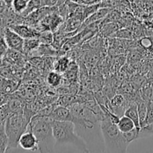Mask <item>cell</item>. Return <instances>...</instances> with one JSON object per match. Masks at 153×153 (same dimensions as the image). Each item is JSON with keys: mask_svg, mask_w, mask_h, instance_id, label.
<instances>
[{"mask_svg": "<svg viewBox=\"0 0 153 153\" xmlns=\"http://www.w3.org/2000/svg\"><path fill=\"white\" fill-rule=\"evenodd\" d=\"M52 134L55 140L54 150L61 146H71L79 152H89L85 140L78 134L71 121H52Z\"/></svg>", "mask_w": 153, "mask_h": 153, "instance_id": "6da1fadb", "label": "cell"}, {"mask_svg": "<svg viewBox=\"0 0 153 153\" xmlns=\"http://www.w3.org/2000/svg\"><path fill=\"white\" fill-rule=\"evenodd\" d=\"M100 134L103 137L104 149L108 153H125L130 143L127 141L122 132L119 131L117 124L112 122L103 112L100 120Z\"/></svg>", "mask_w": 153, "mask_h": 153, "instance_id": "7a4b0ae2", "label": "cell"}, {"mask_svg": "<svg viewBox=\"0 0 153 153\" xmlns=\"http://www.w3.org/2000/svg\"><path fill=\"white\" fill-rule=\"evenodd\" d=\"M52 121L50 117L39 114L30 120L26 129L32 131L38 143V152H53L55 140L52 134Z\"/></svg>", "mask_w": 153, "mask_h": 153, "instance_id": "3957f363", "label": "cell"}, {"mask_svg": "<svg viewBox=\"0 0 153 153\" xmlns=\"http://www.w3.org/2000/svg\"><path fill=\"white\" fill-rule=\"evenodd\" d=\"M25 108L22 112L12 113L4 120L6 134L8 137V151L18 147V141L20 136L26 130L27 126L32 117Z\"/></svg>", "mask_w": 153, "mask_h": 153, "instance_id": "277c9868", "label": "cell"}, {"mask_svg": "<svg viewBox=\"0 0 153 153\" xmlns=\"http://www.w3.org/2000/svg\"><path fill=\"white\" fill-rule=\"evenodd\" d=\"M3 37L9 49L20 53H23L24 39L19 34L14 32L9 27H4L3 30Z\"/></svg>", "mask_w": 153, "mask_h": 153, "instance_id": "5b68a950", "label": "cell"}, {"mask_svg": "<svg viewBox=\"0 0 153 153\" xmlns=\"http://www.w3.org/2000/svg\"><path fill=\"white\" fill-rule=\"evenodd\" d=\"M18 146L22 149L31 152H38V143L32 131L26 129L25 132L20 136L18 141Z\"/></svg>", "mask_w": 153, "mask_h": 153, "instance_id": "8992f818", "label": "cell"}, {"mask_svg": "<svg viewBox=\"0 0 153 153\" xmlns=\"http://www.w3.org/2000/svg\"><path fill=\"white\" fill-rule=\"evenodd\" d=\"M9 28L13 30L17 34H19L24 40L32 38H38L40 33L34 26H29V25H27L26 24L12 25H10Z\"/></svg>", "mask_w": 153, "mask_h": 153, "instance_id": "52a82bcc", "label": "cell"}, {"mask_svg": "<svg viewBox=\"0 0 153 153\" xmlns=\"http://www.w3.org/2000/svg\"><path fill=\"white\" fill-rule=\"evenodd\" d=\"M50 117L53 120L71 121L73 120V114L70 109L64 106H58L52 110L49 114Z\"/></svg>", "mask_w": 153, "mask_h": 153, "instance_id": "ba28073f", "label": "cell"}, {"mask_svg": "<svg viewBox=\"0 0 153 153\" xmlns=\"http://www.w3.org/2000/svg\"><path fill=\"white\" fill-rule=\"evenodd\" d=\"M124 116H127L130 119L133 120L135 126L137 128H140V120H139V116H138L137 112V104L136 102H130V105L128 104L127 108H126L125 111L124 113Z\"/></svg>", "mask_w": 153, "mask_h": 153, "instance_id": "9c48e42d", "label": "cell"}, {"mask_svg": "<svg viewBox=\"0 0 153 153\" xmlns=\"http://www.w3.org/2000/svg\"><path fill=\"white\" fill-rule=\"evenodd\" d=\"M117 127L119 131L122 133L128 132V131L133 130L134 128H136L133 120L124 115L119 117L118 123H117Z\"/></svg>", "mask_w": 153, "mask_h": 153, "instance_id": "30bf717a", "label": "cell"}, {"mask_svg": "<svg viewBox=\"0 0 153 153\" xmlns=\"http://www.w3.org/2000/svg\"><path fill=\"white\" fill-rule=\"evenodd\" d=\"M46 6V0H29L28 1V4L26 8V10L21 13V16L26 17L28 14H29L31 12L40 8L42 7Z\"/></svg>", "mask_w": 153, "mask_h": 153, "instance_id": "8fae6325", "label": "cell"}, {"mask_svg": "<svg viewBox=\"0 0 153 153\" xmlns=\"http://www.w3.org/2000/svg\"><path fill=\"white\" fill-rule=\"evenodd\" d=\"M8 147V137L6 134L4 120L0 123V153L7 152Z\"/></svg>", "mask_w": 153, "mask_h": 153, "instance_id": "7c38bea8", "label": "cell"}, {"mask_svg": "<svg viewBox=\"0 0 153 153\" xmlns=\"http://www.w3.org/2000/svg\"><path fill=\"white\" fill-rule=\"evenodd\" d=\"M40 43L38 38H32L24 40L23 43V53L28 55L32 53L40 46Z\"/></svg>", "mask_w": 153, "mask_h": 153, "instance_id": "4fadbf2b", "label": "cell"}, {"mask_svg": "<svg viewBox=\"0 0 153 153\" xmlns=\"http://www.w3.org/2000/svg\"><path fill=\"white\" fill-rule=\"evenodd\" d=\"M7 105L8 106L11 114L20 113V112H22L24 110V107L22 101L20 100H19V99L15 98V97H11L10 96Z\"/></svg>", "mask_w": 153, "mask_h": 153, "instance_id": "5bb4252c", "label": "cell"}, {"mask_svg": "<svg viewBox=\"0 0 153 153\" xmlns=\"http://www.w3.org/2000/svg\"><path fill=\"white\" fill-rule=\"evenodd\" d=\"M136 104H137V112L138 116H139L140 126L141 128L143 126L146 117L147 104H148V102L145 101V100H143L142 99L140 101L136 102Z\"/></svg>", "mask_w": 153, "mask_h": 153, "instance_id": "9a60e30c", "label": "cell"}, {"mask_svg": "<svg viewBox=\"0 0 153 153\" xmlns=\"http://www.w3.org/2000/svg\"><path fill=\"white\" fill-rule=\"evenodd\" d=\"M46 82L50 86L56 88V87L59 86L62 82L61 75L56 71L50 72L46 76Z\"/></svg>", "mask_w": 153, "mask_h": 153, "instance_id": "2e32d148", "label": "cell"}, {"mask_svg": "<svg viewBox=\"0 0 153 153\" xmlns=\"http://www.w3.org/2000/svg\"><path fill=\"white\" fill-rule=\"evenodd\" d=\"M69 64H70V62H69L68 58L66 57H62L56 62L54 68H55L56 71L58 73H63L67 70L69 67Z\"/></svg>", "mask_w": 153, "mask_h": 153, "instance_id": "e0dca14e", "label": "cell"}, {"mask_svg": "<svg viewBox=\"0 0 153 153\" xmlns=\"http://www.w3.org/2000/svg\"><path fill=\"white\" fill-rule=\"evenodd\" d=\"M28 4L27 0H13L11 3V8L16 13L21 14L26 10Z\"/></svg>", "mask_w": 153, "mask_h": 153, "instance_id": "ac0fdd59", "label": "cell"}, {"mask_svg": "<svg viewBox=\"0 0 153 153\" xmlns=\"http://www.w3.org/2000/svg\"><path fill=\"white\" fill-rule=\"evenodd\" d=\"M38 40L40 43L50 45L53 42V34L51 31H44L40 33Z\"/></svg>", "mask_w": 153, "mask_h": 153, "instance_id": "d6986e66", "label": "cell"}, {"mask_svg": "<svg viewBox=\"0 0 153 153\" xmlns=\"http://www.w3.org/2000/svg\"><path fill=\"white\" fill-rule=\"evenodd\" d=\"M153 123V100L148 102L147 104V113H146V117L145 122H144L143 126L142 127L148 125L150 123ZM141 127V128H142Z\"/></svg>", "mask_w": 153, "mask_h": 153, "instance_id": "ffe728a7", "label": "cell"}, {"mask_svg": "<svg viewBox=\"0 0 153 153\" xmlns=\"http://www.w3.org/2000/svg\"><path fill=\"white\" fill-rule=\"evenodd\" d=\"M151 135H153V123L140 128L139 131L138 138L146 137Z\"/></svg>", "mask_w": 153, "mask_h": 153, "instance_id": "44dd1931", "label": "cell"}, {"mask_svg": "<svg viewBox=\"0 0 153 153\" xmlns=\"http://www.w3.org/2000/svg\"><path fill=\"white\" fill-rule=\"evenodd\" d=\"M8 46L7 43H6L5 40H4V37L2 36L0 37V60L3 58L8 53Z\"/></svg>", "mask_w": 153, "mask_h": 153, "instance_id": "7402d4cb", "label": "cell"}, {"mask_svg": "<svg viewBox=\"0 0 153 153\" xmlns=\"http://www.w3.org/2000/svg\"><path fill=\"white\" fill-rule=\"evenodd\" d=\"M9 99H10V95H8V94L0 92V106L7 104Z\"/></svg>", "mask_w": 153, "mask_h": 153, "instance_id": "603a6c76", "label": "cell"}, {"mask_svg": "<svg viewBox=\"0 0 153 153\" xmlns=\"http://www.w3.org/2000/svg\"><path fill=\"white\" fill-rule=\"evenodd\" d=\"M85 1L86 5H89V4H100L101 3V0H83Z\"/></svg>", "mask_w": 153, "mask_h": 153, "instance_id": "cb8c5ba5", "label": "cell"}, {"mask_svg": "<svg viewBox=\"0 0 153 153\" xmlns=\"http://www.w3.org/2000/svg\"><path fill=\"white\" fill-rule=\"evenodd\" d=\"M8 7V6L6 5V4L4 3V1L3 0H0V13H2L4 10Z\"/></svg>", "mask_w": 153, "mask_h": 153, "instance_id": "d4e9b609", "label": "cell"}, {"mask_svg": "<svg viewBox=\"0 0 153 153\" xmlns=\"http://www.w3.org/2000/svg\"><path fill=\"white\" fill-rule=\"evenodd\" d=\"M3 1H4V3H5L8 7H11V3L13 0H3Z\"/></svg>", "mask_w": 153, "mask_h": 153, "instance_id": "484cf974", "label": "cell"}, {"mask_svg": "<svg viewBox=\"0 0 153 153\" xmlns=\"http://www.w3.org/2000/svg\"><path fill=\"white\" fill-rule=\"evenodd\" d=\"M3 30H4V27L0 26V37L3 36Z\"/></svg>", "mask_w": 153, "mask_h": 153, "instance_id": "4316f807", "label": "cell"}, {"mask_svg": "<svg viewBox=\"0 0 153 153\" xmlns=\"http://www.w3.org/2000/svg\"><path fill=\"white\" fill-rule=\"evenodd\" d=\"M2 122V121H0V123H1Z\"/></svg>", "mask_w": 153, "mask_h": 153, "instance_id": "83f0119b", "label": "cell"}, {"mask_svg": "<svg viewBox=\"0 0 153 153\" xmlns=\"http://www.w3.org/2000/svg\"><path fill=\"white\" fill-rule=\"evenodd\" d=\"M0 14H1V13H0Z\"/></svg>", "mask_w": 153, "mask_h": 153, "instance_id": "f1b7e54d", "label": "cell"}]
</instances>
